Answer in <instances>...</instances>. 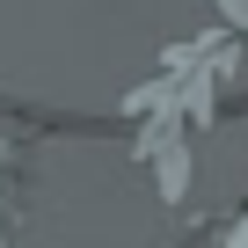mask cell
<instances>
[{
	"label": "cell",
	"instance_id": "1",
	"mask_svg": "<svg viewBox=\"0 0 248 248\" xmlns=\"http://www.w3.org/2000/svg\"><path fill=\"white\" fill-rule=\"evenodd\" d=\"M233 59H241V37L233 30H212V37L168 44L161 66L124 95V117H132V161L146 168V183H154L161 204H190L197 139L212 132V117H219V80L233 73Z\"/></svg>",
	"mask_w": 248,
	"mask_h": 248
},
{
	"label": "cell",
	"instance_id": "2",
	"mask_svg": "<svg viewBox=\"0 0 248 248\" xmlns=\"http://www.w3.org/2000/svg\"><path fill=\"white\" fill-rule=\"evenodd\" d=\"M22 219H30V146L0 139V248H15Z\"/></svg>",
	"mask_w": 248,
	"mask_h": 248
},
{
	"label": "cell",
	"instance_id": "3",
	"mask_svg": "<svg viewBox=\"0 0 248 248\" xmlns=\"http://www.w3.org/2000/svg\"><path fill=\"white\" fill-rule=\"evenodd\" d=\"M168 248H219V241H212V233L197 226V233H183V241H168Z\"/></svg>",
	"mask_w": 248,
	"mask_h": 248
}]
</instances>
